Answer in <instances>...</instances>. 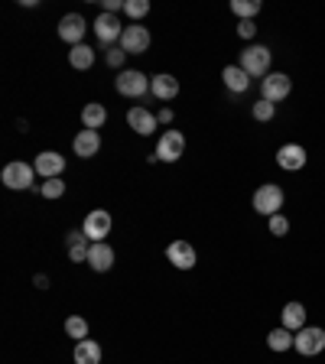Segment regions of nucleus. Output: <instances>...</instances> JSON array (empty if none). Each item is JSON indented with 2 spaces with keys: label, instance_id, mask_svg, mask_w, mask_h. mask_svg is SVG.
<instances>
[{
  "label": "nucleus",
  "instance_id": "4be33fe9",
  "mask_svg": "<svg viewBox=\"0 0 325 364\" xmlns=\"http://www.w3.org/2000/svg\"><path fill=\"white\" fill-rule=\"evenodd\" d=\"M283 329H290V332L306 329V306L302 302H287L283 306Z\"/></svg>",
  "mask_w": 325,
  "mask_h": 364
},
{
  "label": "nucleus",
  "instance_id": "f8f14e48",
  "mask_svg": "<svg viewBox=\"0 0 325 364\" xmlns=\"http://www.w3.org/2000/svg\"><path fill=\"white\" fill-rule=\"evenodd\" d=\"M33 170H36L43 179H59L62 176V170H65V156L55 153V150H43V153L36 156Z\"/></svg>",
  "mask_w": 325,
  "mask_h": 364
},
{
  "label": "nucleus",
  "instance_id": "412c9836",
  "mask_svg": "<svg viewBox=\"0 0 325 364\" xmlns=\"http://www.w3.org/2000/svg\"><path fill=\"white\" fill-rule=\"evenodd\" d=\"M104 121H108V108H104V104H98V101L85 104V111H82V124H85V131H101Z\"/></svg>",
  "mask_w": 325,
  "mask_h": 364
},
{
  "label": "nucleus",
  "instance_id": "9b49d317",
  "mask_svg": "<svg viewBox=\"0 0 325 364\" xmlns=\"http://www.w3.org/2000/svg\"><path fill=\"white\" fill-rule=\"evenodd\" d=\"M82 36H85V16L65 13L62 20H59V39L69 43V46H82Z\"/></svg>",
  "mask_w": 325,
  "mask_h": 364
},
{
  "label": "nucleus",
  "instance_id": "a878e982",
  "mask_svg": "<svg viewBox=\"0 0 325 364\" xmlns=\"http://www.w3.org/2000/svg\"><path fill=\"white\" fill-rule=\"evenodd\" d=\"M231 13L241 16V20H254V16L260 13V0H234Z\"/></svg>",
  "mask_w": 325,
  "mask_h": 364
},
{
  "label": "nucleus",
  "instance_id": "393cba45",
  "mask_svg": "<svg viewBox=\"0 0 325 364\" xmlns=\"http://www.w3.org/2000/svg\"><path fill=\"white\" fill-rule=\"evenodd\" d=\"M267 345H270V351H290L296 345V335L290 332V329H273L270 335H267Z\"/></svg>",
  "mask_w": 325,
  "mask_h": 364
},
{
  "label": "nucleus",
  "instance_id": "f257e3e1",
  "mask_svg": "<svg viewBox=\"0 0 325 364\" xmlns=\"http://www.w3.org/2000/svg\"><path fill=\"white\" fill-rule=\"evenodd\" d=\"M290 92H293V78L287 72H270V75L260 82V98L270 101V104H280V101H287Z\"/></svg>",
  "mask_w": 325,
  "mask_h": 364
},
{
  "label": "nucleus",
  "instance_id": "2f4dec72",
  "mask_svg": "<svg viewBox=\"0 0 325 364\" xmlns=\"http://www.w3.org/2000/svg\"><path fill=\"white\" fill-rule=\"evenodd\" d=\"M254 33H257L254 20H241V23H238V36L241 39H254Z\"/></svg>",
  "mask_w": 325,
  "mask_h": 364
},
{
  "label": "nucleus",
  "instance_id": "9d476101",
  "mask_svg": "<svg viewBox=\"0 0 325 364\" xmlns=\"http://www.w3.org/2000/svg\"><path fill=\"white\" fill-rule=\"evenodd\" d=\"M82 231L88 234V241H92V244L104 241V238H108V231H111V215H108L104 209L88 211V215H85V225H82Z\"/></svg>",
  "mask_w": 325,
  "mask_h": 364
},
{
  "label": "nucleus",
  "instance_id": "a211bd4d",
  "mask_svg": "<svg viewBox=\"0 0 325 364\" xmlns=\"http://www.w3.org/2000/svg\"><path fill=\"white\" fill-rule=\"evenodd\" d=\"M65 244H69L72 264H82V260H88L92 241H88V234H85V231H69V234H65Z\"/></svg>",
  "mask_w": 325,
  "mask_h": 364
},
{
  "label": "nucleus",
  "instance_id": "5701e85b",
  "mask_svg": "<svg viewBox=\"0 0 325 364\" xmlns=\"http://www.w3.org/2000/svg\"><path fill=\"white\" fill-rule=\"evenodd\" d=\"M75 364H101V345L92 338H82L75 345Z\"/></svg>",
  "mask_w": 325,
  "mask_h": 364
},
{
  "label": "nucleus",
  "instance_id": "aec40b11",
  "mask_svg": "<svg viewBox=\"0 0 325 364\" xmlns=\"http://www.w3.org/2000/svg\"><path fill=\"white\" fill-rule=\"evenodd\" d=\"M221 78H225L228 92H234V94H244L250 88V75L241 69V65H228V69L221 72Z\"/></svg>",
  "mask_w": 325,
  "mask_h": 364
},
{
  "label": "nucleus",
  "instance_id": "39448f33",
  "mask_svg": "<svg viewBox=\"0 0 325 364\" xmlns=\"http://www.w3.org/2000/svg\"><path fill=\"white\" fill-rule=\"evenodd\" d=\"M296 351H299L302 358H312V355H322L325 351V329L319 326H306L296 332Z\"/></svg>",
  "mask_w": 325,
  "mask_h": 364
},
{
  "label": "nucleus",
  "instance_id": "473e14b6",
  "mask_svg": "<svg viewBox=\"0 0 325 364\" xmlns=\"http://www.w3.org/2000/svg\"><path fill=\"white\" fill-rule=\"evenodd\" d=\"M124 49H121V46H117V49H108V65H111V69H121V62H124Z\"/></svg>",
  "mask_w": 325,
  "mask_h": 364
},
{
  "label": "nucleus",
  "instance_id": "ddd939ff",
  "mask_svg": "<svg viewBox=\"0 0 325 364\" xmlns=\"http://www.w3.org/2000/svg\"><path fill=\"white\" fill-rule=\"evenodd\" d=\"M166 257H170V264L179 267V270H192L195 267V248L189 241H172L170 248H166Z\"/></svg>",
  "mask_w": 325,
  "mask_h": 364
},
{
  "label": "nucleus",
  "instance_id": "6e6552de",
  "mask_svg": "<svg viewBox=\"0 0 325 364\" xmlns=\"http://www.w3.org/2000/svg\"><path fill=\"white\" fill-rule=\"evenodd\" d=\"M33 176H36V170H33L30 163H7L4 172H0V179H4L7 189H30Z\"/></svg>",
  "mask_w": 325,
  "mask_h": 364
},
{
  "label": "nucleus",
  "instance_id": "c756f323",
  "mask_svg": "<svg viewBox=\"0 0 325 364\" xmlns=\"http://www.w3.org/2000/svg\"><path fill=\"white\" fill-rule=\"evenodd\" d=\"M124 13L131 16V20H140V16H147V13H150V0H127Z\"/></svg>",
  "mask_w": 325,
  "mask_h": 364
},
{
  "label": "nucleus",
  "instance_id": "6ab92c4d",
  "mask_svg": "<svg viewBox=\"0 0 325 364\" xmlns=\"http://www.w3.org/2000/svg\"><path fill=\"white\" fill-rule=\"evenodd\" d=\"M150 92H153V98H160V101H172L179 94V82L172 75H153V82H150Z\"/></svg>",
  "mask_w": 325,
  "mask_h": 364
},
{
  "label": "nucleus",
  "instance_id": "c85d7f7f",
  "mask_svg": "<svg viewBox=\"0 0 325 364\" xmlns=\"http://www.w3.org/2000/svg\"><path fill=\"white\" fill-rule=\"evenodd\" d=\"M39 192H43V199H62V195H65V182H62V179H46Z\"/></svg>",
  "mask_w": 325,
  "mask_h": 364
},
{
  "label": "nucleus",
  "instance_id": "1a4fd4ad",
  "mask_svg": "<svg viewBox=\"0 0 325 364\" xmlns=\"http://www.w3.org/2000/svg\"><path fill=\"white\" fill-rule=\"evenodd\" d=\"M182 150H186V137L179 131H166L160 137V143H156V156H160L162 163H176L179 156H182Z\"/></svg>",
  "mask_w": 325,
  "mask_h": 364
},
{
  "label": "nucleus",
  "instance_id": "bb28decb",
  "mask_svg": "<svg viewBox=\"0 0 325 364\" xmlns=\"http://www.w3.org/2000/svg\"><path fill=\"white\" fill-rule=\"evenodd\" d=\"M65 332H69L72 338L82 341V338H88V322L82 316H69L65 319Z\"/></svg>",
  "mask_w": 325,
  "mask_h": 364
},
{
  "label": "nucleus",
  "instance_id": "0eeeda50",
  "mask_svg": "<svg viewBox=\"0 0 325 364\" xmlns=\"http://www.w3.org/2000/svg\"><path fill=\"white\" fill-rule=\"evenodd\" d=\"M121 49H124L127 55H140L150 49V30L140 23H131L124 26V36H121Z\"/></svg>",
  "mask_w": 325,
  "mask_h": 364
},
{
  "label": "nucleus",
  "instance_id": "7c9ffc66",
  "mask_svg": "<svg viewBox=\"0 0 325 364\" xmlns=\"http://www.w3.org/2000/svg\"><path fill=\"white\" fill-rule=\"evenodd\" d=\"M290 231V221L283 215H273L270 218V234H277V238H283V234Z\"/></svg>",
  "mask_w": 325,
  "mask_h": 364
},
{
  "label": "nucleus",
  "instance_id": "423d86ee",
  "mask_svg": "<svg viewBox=\"0 0 325 364\" xmlns=\"http://www.w3.org/2000/svg\"><path fill=\"white\" fill-rule=\"evenodd\" d=\"M94 36H98L101 46L114 49V43L124 36V26H121V20H117L114 13H98V20H94Z\"/></svg>",
  "mask_w": 325,
  "mask_h": 364
},
{
  "label": "nucleus",
  "instance_id": "4468645a",
  "mask_svg": "<svg viewBox=\"0 0 325 364\" xmlns=\"http://www.w3.org/2000/svg\"><path fill=\"white\" fill-rule=\"evenodd\" d=\"M277 163H280V170L299 172L302 166H306V150H302L299 143H287V147L277 150Z\"/></svg>",
  "mask_w": 325,
  "mask_h": 364
},
{
  "label": "nucleus",
  "instance_id": "f03ea898",
  "mask_svg": "<svg viewBox=\"0 0 325 364\" xmlns=\"http://www.w3.org/2000/svg\"><path fill=\"white\" fill-rule=\"evenodd\" d=\"M270 59H273V53L267 46H248L241 53V69L248 72L250 78L270 75Z\"/></svg>",
  "mask_w": 325,
  "mask_h": 364
},
{
  "label": "nucleus",
  "instance_id": "dca6fc26",
  "mask_svg": "<svg viewBox=\"0 0 325 364\" xmlns=\"http://www.w3.org/2000/svg\"><path fill=\"white\" fill-rule=\"evenodd\" d=\"M72 147H75V156H82V160H88V156H98V150H101V133H98V131H82V133H75Z\"/></svg>",
  "mask_w": 325,
  "mask_h": 364
},
{
  "label": "nucleus",
  "instance_id": "20e7f679",
  "mask_svg": "<svg viewBox=\"0 0 325 364\" xmlns=\"http://www.w3.org/2000/svg\"><path fill=\"white\" fill-rule=\"evenodd\" d=\"M283 199H287V195H283V189L273 186V182H267V186H260L254 192V211L273 218V215H280V209H283Z\"/></svg>",
  "mask_w": 325,
  "mask_h": 364
},
{
  "label": "nucleus",
  "instance_id": "b1692460",
  "mask_svg": "<svg viewBox=\"0 0 325 364\" xmlns=\"http://www.w3.org/2000/svg\"><path fill=\"white\" fill-rule=\"evenodd\" d=\"M69 65L72 69H78V72H88L94 65V49L92 46H72V53H69Z\"/></svg>",
  "mask_w": 325,
  "mask_h": 364
},
{
  "label": "nucleus",
  "instance_id": "f3484780",
  "mask_svg": "<svg viewBox=\"0 0 325 364\" xmlns=\"http://www.w3.org/2000/svg\"><path fill=\"white\" fill-rule=\"evenodd\" d=\"M88 264H92L94 273H104L114 267V250L104 244V241H98V244H92V250H88Z\"/></svg>",
  "mask_w": 325,
  "mask_h": 364
},
{
  "label": "nucleus",
  "instance_id": "72a5a7b5",
  "mask_svg": "<svg viewBox=\"0 0 325 364\" xmlns=\"http://www.w3.org/2000/svg\"><path fill=\"white\" fill-rule=\"evenodd\" d=\"M156 121H162V124H170V121H172V111H170V108H162L160 114H156Z\"/></svg>",
  "mask_w": 325,
  "mask_h": 364
},
{
  "label": "nucleus",
  "instance_id": "2eb2a0df",
  "mask_svg": "<svg viewBox=\"0 0 325 364\" xmlns=\"http://www.w3.org/2000/svg\"><path fill=\"white\" fill-rule=\"evenodd\" d=\"M127 124H131L140 137H147V133L156 131V124H160V121H156V114H150V108H131V111H127Z\"/></svg>",
  "mask_w": 325,
  "mask_h": 364
},
{
  "label": "nucleus",
  "instance_id": "cd10ccee",
  "mask_svg": "<svg viewBox=\"0 0 325 364\" xmlns=\"http://www.w3.org/2000/svg\"><path fill=\"white\" fill-rule=\"evenodd\" d=\"M250 114H254V121H260V124H267V121H273V114H277V108H273L270 101H257L254 108H250Z\"/></svg>",
  "mask_w": 325,
  "mask_h": 364
},
{
  "label": "nucleus",
  "instance_id": "7ed1b4c3",
  "mask_svg": "<svg viewBox=\"0 0 325 364\" xmlns=\"http://www.w3.org/2000/svg\"><path fill=\"white\" fill-rule=\"evenodd\" d=\"M150 82H153V78H147L143 72L124 69L121 75H117L114 88H117V94H124V98H143V94L150 92Z\"/></svg>",
  "mask_w": 325,
  "mask_h": 364
}]
</instances>
